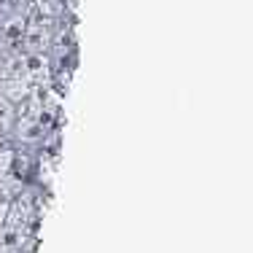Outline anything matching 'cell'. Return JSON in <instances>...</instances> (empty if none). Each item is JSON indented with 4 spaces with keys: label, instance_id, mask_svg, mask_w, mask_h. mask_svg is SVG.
Here are the masks:
<instances>
[{
    "label": "cell",
    "instance_id": "obj_1",
    "mask_svg": "<svg viewBox=\"0 0 253 253\" xmlns=\"http://www.w3.org/2000/svg\"><path fill=\"white\" fill-rule=\"evenodd\" d=\"M19 191H22V183L14 175H5L3 180H0V197H3L5 202H11L16 194H19Z\"/></svg>",
    "mask_w": 253,
    "mask_h": 253
},
{
    "label": "cell",
    "instance_id": "obj_2",
    "mask_svg": "<svg viewBox=\"0 0 253 253\" xmlns=\"http://www.w3.org/2000/svg\"><path fill=\"white\" fill-rule=\"evenodd\" d=\"M14 170V151L11 148H0V180L5 175H11Z\"/></svg>",
    "mask_w": 253,
    "mask_h": 253
},
{
    "label": "cell",
    "instance_id": "obj_3",
    "mask_svg": "<svg viewBox=\"0 0 253 253\" xmlns=\"http://www.w3.org/2000/svg\"><path fill=\"white\" fill-rule=\"evenodd\" d=\"M5 215H8V202L0 197V226H3V221H5Z\"/></svg>",
    "mask_w": 253,
    "mask_h": 253
}]
</instances>
